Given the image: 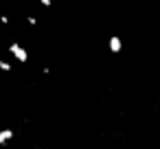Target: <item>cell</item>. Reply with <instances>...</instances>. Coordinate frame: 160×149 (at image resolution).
Returning <instances> with one entry per match:
<instances>
[{"label": "cell", "mask_w": 160, "mask_h": 149, "mask_svg": "<svg viewBox=\"0 0 160 149\" xmlns=\"http://www.w3.org/2000/svg\"><path fill=\"white\" fill-rule=\"evenodd\" d=\"M9 53H11L13 59L20 62V64H27V62H29V51H27L20 42H11V44H9Z\"/></svg>", "instance_id": "6da1fadb"}, {"label": "cell", "mask_w": 160, "mask_h": 149, "mask_svg": "<svg viewBox=\"0 0 160 149\" xmlns=\"http://www.w3.org/2000/svg\"><path fill=\"white\" fill-rule=\"evenodd\" d=\"M13 136H16V132L11 127H2V129H0V147H7L13 140Z\"/></svg>", "instance_id": "3957f363"}, {"label": "cell", "mask_w": 160, "mask_h": 149, "mask_svg": "<svg viewBox=\"0 0 160 149\" xmlns=\"http://www.w3.org/2000/svg\"><path fill=\"white\" fill-rule=\"evenodd\" d=\"M27 22L33 27V24H38V18H35V16H29V18H27Z\"/></svg>", "instance_id": "8992f818"}, {"label": "cell", "mask_w": 160, "mask_h": 149, "mask_svg": "<svg viewBox=\"0 0 160 149\" xmlns=\"http://www.w3.org/2000/svg\"><path fill=\"white\" fill-rule=\"evenodd\" d=\"M9 22H11V20H9V16H0V24H5V27H7Z\"/></svg>", "instance_id": "5b68a950"}, {"label": "cell", "mask_w": 160, "mask_h": 149, "mask_svg": "<svg viewBox=\"0 0 160 149\" xmlns=\"http://www.w3.org/2000/svg\"><path fill=\"white\" fill-rule=\"evenodd\" d=\"M108 48H110L112 55H118V53L123 51V40H121L118 35H112V37L108 40Z\"/></svg>", "instance_id": "7a4b0ae2"}, {"label": "cell", "mask_w": 160, "mask_h": 149, "mask_svg": "<svg viewBox=\"0 0 160 149\" xmlns=\"http://www.w3.org/2000/svg\"><path fill=\"white\" fill-rule=\"evenodd\" d=\"M38 2H40L42 7H51V5H53V0H38Z\"/></svg>", "instance_id": "52a82bcc"}, {"label": "cell", "mask_w": 160, "mask_h": 149, "mask_svg": "<svg viewBox=\"0 0 160 149\" xmlns=\"http://www.w3.org/2000/svg\"><path fill=\"white\" fill-rule=\"evenodd\" d=\"M0 70H2V72H13V66L7 59H0Z\"/></svg>", "instance_id": "277c9868"}]
</instances>
